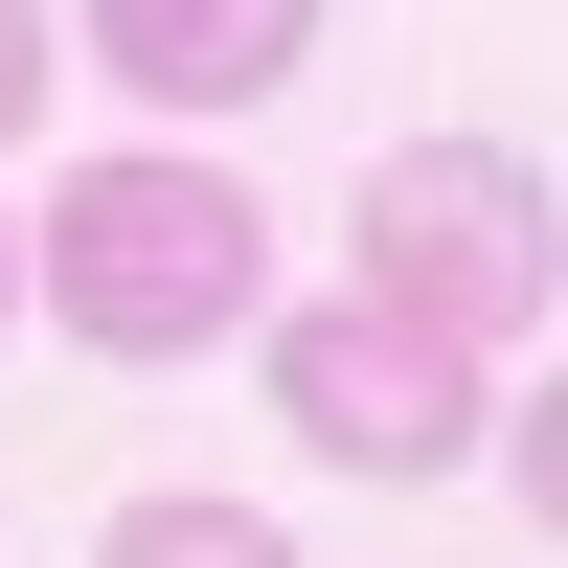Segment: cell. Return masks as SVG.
Segmentation results:
<instances>
[{"mask_svg":"<svg viewBox=\"0 0 568 568\" xmlns=\"http://www.w3.org/2000/svg\"><path fill=\"white\" fill-rule=\"evenodd\" d=\"M318 0H91V69L136 91V114H251V91H296Z\"/></svg>","mask_w":568,"mask_h":568,"instance_id":"cell-4","label":"cell"},{"mask_svg":"<svg viewBox=\"0 0 568 568\" xmlns=\"http://www.w3.org/2000/svg\"><path fill=\"white\" fill-rule=\"evenodd\" d=\"M0 342H23V227H0Z\"/></svg>","mask_w":568,"mask_h":568,"instance_id":"cell-7","label":"cell"},{"mask_svg":"<svg viewBox=\"0 0 568 568\" xmlns=\"http://www.w3.org/2000/svg\"><path fill=\"white\" fill-rule=\"evenodd\" d=\"M91 568H296V546H273L251 500H205V478H160V500H114V546H91Z\"/></svg>","mask_w":568,"mask_h":568,"instance_id":"cell-5","label":"cell"},{"mask_svg":"<svg viewBox=\"0 0 568 568\" xmlns=\"http://www.w3.org/2000/svg\"><path fill=\"white\" fill-rule=\"evenodd\" d=\"M0 136H45V0H0Z\"/></svg>","mask_w":568,"mask_h":568,"instance_id":"cell-6","label":"cell"},{"mask_svg":"<svg viewBox=\"0 0 568 568\" xmlns=\"http://www.w3.org/2000/svg\"><path fill=\"white\" fill-rule=\"evenodd\" d=\"M23 296H69V342L91 364H205V342H251L273 318V227H251V182L227 160H69V205L23 227Z\"/></svg>","mask_w":568,"mask_h":568,"instance_id":"cell-1","label":"cell"},{"mask_svg":"<svg viewBox=\"0 0 568 568\" xmlns=\"http://www.w3.org/2000/svg\"><path fill=\"white\" fill-rule=\"evenodd\" d=\"M273 433L318 478H455L478 455V342H433L387 296H318V318H273Z\"/></svg>","mask_w":568,"mask_h":568,"instance_id":"cell-2","label":"cell"},{"mask_svg":"<svg viewBox=\"0 0 568 568\" xmlns=\"http://www.w3.org/2000/svg\"><path fill=\"white\" fill-rule=\"evenodd\" d=\"M364 296L433 318V342H524L546 318V205L500 136H433V160H364Z\"/></svg>","mask_w":568,"mask_h":568,"instance_id":"cell-3","label":"cell"}]
</instances>
